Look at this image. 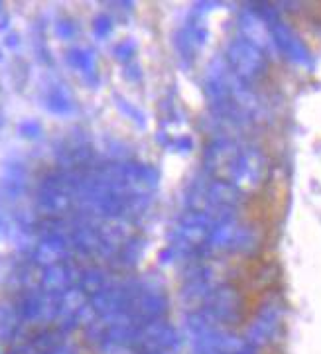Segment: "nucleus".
Instances as JSON below:
<instances>
[{
  "instance_id": "obj_1",
  "label": "nucleus",
  "mask_w": 321,
  "mask_h": 354,
  "mask_svg": "<svg viewBox=\"0 0 321 354\" xmlns=\"http://www.w3.org/2000/svg\"><path fill=\"white\" fill-rule=\"evenodd\" d=\"M55 354H67V353H62V351H59V353H55Z\"/></svg>"
}]
</instances>
